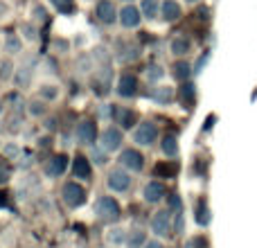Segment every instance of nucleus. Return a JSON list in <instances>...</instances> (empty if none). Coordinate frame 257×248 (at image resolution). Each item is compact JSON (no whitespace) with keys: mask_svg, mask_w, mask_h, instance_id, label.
<instances>
[{"mask_svg":"<svg viewBox=\"0 0 257 248\" xmlns=\"http://www.w3.org/2000/svg\"><path fill=\"white\" fill-rule=\"evenodd\" d=\"M43 129L48 133H57L59 131V120L54 115H50V117H43Z\"/></svg>","mask_w":257,"mask_h":248,"instance_id":"ea45409f","label":"nucleus"},{"mask_svg":"<svg viewBox=\"0 0 257 248\" xmlns=\"http://www.w3.org/2000/svg\"><path fill=\"white\" fill-rule=\"evenodd\" d=\"M9 178H12V172H9V167L5 163H0V187L7 185Z\"/></svg>","mask_w":257,"mask_h":248,"instance_id":"37998d69","label":"nucleus"},{"mask_svg":"<svg viewBox=\"0 0 257 248\" xmlns=\"http://www.w3.org/2000/svg\"><path fill=\"white\" fill-rule=\"evenodd\" d=\"M165 199H167V187H165L163 181L154 178V181L145 183V187H142V201H145V203L158 205V203H163Z\"/></svg>","mask_w":257,"mask_h":248,"instance_id":"9b49d317","label":"nucleus"},{"mask_svg":"<svg viewBox=\"0 0 257 248\" xmlns=\"http://www.w3.org/2000/svg\"><path fill=\"white\" fill-rule=\"evenodd\" d=\"M142 21H145V16H142L140 7H136V5L126 3L124 7L120 9V25L124 27V30H136V27H140Z\"/></svg>","mask_w":257,"mask_h":248,"instance_id":"ddd939ff","label":"nucleus"},{"mask_svg":"<svg viewBox=\"0 0 257 248\" xmlns=\"http://www.w3.org/2000/svg\"><path fill=\"white\" fill-rule=\"evenodd\" d=\"M115 122L120 129H124V131H128V129H136L138 124V115L136 111H131L128 106H115Z\"/></svg>","mask_w":257,"mask_h":248,"instance_id":"a211bd4d","label":"nucleus"},{"mask_svg":"<svg viewBox=\"0 0 257 248\" xmlns=\"http://www.w3.org/2000/svg\"><path fill=\"white\" fill-rule=\"evenodd\" d=\"M106 185H108V190L115 192V194H126L133 185V174L122 167V165H117V167L106 172Z\"/></svg>","mask_w":257,"mask_h":248,"instance_id":"20e7f679","label":"nucleus"},{"mask_svg":"<svg viewBox=\"0 0 257 248\" xmlns=\"http://www.w3.org/2000/svg\"><path fill=\"white\" fill-rule=\"evenodd\" d=\"M23 48H25V41L18 32H9L5 34V41H3V52L7 57H21L23 54Z\"/></svg>","mask_w":257,"mask_h":248,"instance_id":"dca6fc26","label":"nucleus"},{"mask_svg":"<svg viewBox=\"0 0 257 248\" xmlns=\"http://www.w3.org/2000/svg\"><path fill=\"white\" fill-rule=\"evenodd\" d=\"M9 3L7 0H0V18H5V16H9Z\"/></svg>","mask_w":257,"mask_h":248,"instance_id":"a18cd8bd","label":"nucleus"},{"mask_svg":"<svg viewBox=\"0 0 257 248\" xmlns=\"http://www.w3.org/2000/svg\"><path fill=\"white\" fill-rule=\"evenodd\" d=\"M142 54V50L138 48L136 43H131V41H117V50H115V57L117 61L122 63H133L138 61Z\"/></svg>","mask_w":257,"mask_h":248,"instance_id":"2eb2a0df","label":"nucleus"},{"mask_svg":"<svg viewBox=\"0 0 257 248\" xmlns=\"http://www.w3.org/2000/svg\"><path fill=\"white\" fill-rule=\"evenodd\" d=\"M160 7H163V0H140V12L147 21H156L160 16Z\"/></svg>","mask_w":257,"mask_h":248,"instance_id":"a878e982","label":"nucleus"},{"mask_svg":"<svg viewBox=\"0 0 257 248\" xmlns=\"http://www.w3.org/2000/svg\"><path fill=\"white\" fill-rule=\"evenodd\" d=\"M151 99H154L158 106H169V104L176 99V93H174V88H169V86H156V88H151Z\"/></svg>","mask_w":257,"mask_h":248,"instance_id":"412c9836","label":"nucleus"},{"mask_svg":"<svg viewBox=\"0 0 257 248\" xmlns=\"http://www.w3.org/2000/svg\"><path fill=\"white\" fill-rule=\"evenodd\" d=\"M95 217H97L102 223H111V226H115L122 217V208H120V203H117L115 196H111V194L97 196V201H95Z\"/></svg>","mask_w":257,"mask_h":248,"instance_id":"f257e3e1","label":"nucleus"},{"mask_svg":"<svg viewBox=\"0 0 257 248\" xmlns=\"http://www.w3.org/2000/svg\"><path fill=\"white\" fill-rule=\"evenodd\" d=\"M18 34L23 36L25 43H36V41H39V27H36V23L25 21V23H21V27H18Z\"/></svg>","mask_w":257,"mask_h":248,"instance_id":"c85d7f7f","label":"nucleus"},{"mask_svg":"<svg viewBox=\"0 0 257 248\" xmlns=\"http://www.w3.org/2000/svg\"><path fill=\"white\" fill-rule=\"evenodd\" d=\"M39 97L45 99V102H57L59 97H61V86L57 84V81H43V84L39 86Z\"/></svg>","mask_w":257,"mask_h":248,"instance_id":"4be33fe9","label":"nucleus"},{"mask_svg":"<svg viewBox=\"0 0 257 248\" xmlns=\"http://www.w3.org/2000/svg\"><path fill=\"white\" fill-rule=\"evenodd\" d=\"M210 221H212V214H210L208 205H205L203 201H201V203H199V208H196V223L205 228V226H208Z\"/></svg>","mask_w":257,"mask_h":248,"instance_id":"f704fd0d","label":"nucleus"},{"mask_svg":"<svg viewBox=\"0 0 257 248\" xmlns=\"http://www.w3.org/2000/svg\"><path fill=\"white\" fill-rule=\"evenodd\" d=\"M183 16V7L178 0H163V7H160V18L165 23H176Z\"/></svg>","mask_w":257,"mask_h":248,"instance_id":"6ab92c4d","label":"nucleus"},{"mask_svg":"<svg viewBox=\"0 0 257 248\" xmlns=\"http://www.w3.org/2000/svg\"><path fill=\"white\" fill-rule=\"evenodd\" d=\"M169 52L174 54V59L187 57V54L192 52V41H190V36H183V34L172 36V41H169Z\"/></svg>","mask_w":257,"mask_h":248,"instance_id":"f3484780","label":"nucleus"},{"mask_svg":"<svg viewBox=\"0 0 257 248\" xmlns=\"http://www.w3.org/2000/svg\"><path fill=\"white\" fill-rule=\"evenodd\" d=\"M178 97H181V102L185 104L187 108H190L192 104L196 102V86H194V84H190V81L181 84V88H178Z\"/></svg>","mask_w":257,"mask_h":248,"instance_id":"7c9ffc66","label":"nucleus"},{"mask_svg":"<svg viewBox=\"0 0 257 248\" xmlns=\"http://www.w3.org/2000/svg\"><path fill=\"white\" fill-rule=\"evenodd\" d=\"M174 232H176V235H183V232H185V214L183 212L174 214Z\"/></svg>","mask_w":257,"mask_h":248,"instance_id":"58836bf2","label":"nucleus"},{"mask_svg":"<svg viewBox=\"0 0 257 248\" xmlns=\"http://www.w3.org/2000/svg\"><path fill=\"white\" fill-rule=\"evenodd\" d=\"M88 158H90V163H93V167H106L108 165V151H104L99 145H95V147H90L88 149Z\"/></svg>","mask_w":257,"mask_h":248,"instance_id":"c756f323","label":"nucleus"},{"mask_svg":"<svg viewBox=\"0 0 257 248\" xmlns=\"http://www.w3.org/2000/svg\"><path fill=\"white\" fill-rule=\"evenodd\" d=\"M5 111H7V104H5V99L3 97H0V115H3V113Z\"/></svg>","mask_w":257,"mask_h":248,"instance_id":"09e8293b","label":"nucleus"},{"mask_svg":"<svg viewBox=\"0 0 257 248\" xmlns=\"http://www.w3.org/2000/svg\"><path fill=\"white\" fill-rule=\"evenodd\" d=\"M149 230L154 232V237L165 239L174 232V212L169 208H160L151 214L149 219Z\"/></svg>","mask_w":257,"mask_h":248,"instance_id":"f03ea898","label":"nucleus"},{"mask_svg":"<svg viewBox=\"0 0 257 248\" xmlns=\"http://www.w3.org/2000/svg\"><path fill=\"white\" fill-rule=\"evenodd\" d=\"M52 48H54V52H57V54H63V52H68V50H70V43H68V39H54L52 41Z\"/></svg>","mask_w":257,"mask_h":248,"instance_id":"a19ab883","label":"nucleus"},{"mask_svg":"<svg viewBox=\"0 0 257 248\" xmlns=\"http://www.w3.org/2000/svg\"><path fill=\"white\" fill-rule=\"evenodd\" d=\"M95 18L106 27L115 25V23H120V9L113 0H97L95 3Z\"/></svg>","mask_w":257,"mask_h":248,"instance_id":"9d476101","label":"nucleus"},{"mask_svg":"<svg viewBox=\"0 0 257 248\" xmlns=\"http://www.w3.org/2000/svg\"><path fill=\"white\" fill-rule=\"evenodd\" d=\"M185 3H190V5H194V3H199V0H185Z\"/></svg>","mask_w":257,"mask_h":248,"instance_id":"8fccbe9b","label":"nucleus"},{"mask_svg":"<svg viewBox=\"0 0 257 248\" xmlns=\"http://www.w3.org/2000/svg\"><path fill=\"white\" fill-rule=\"evenodd\" d=\"M99 147L108 154H120L124 149V129L120 127H104L99 131Z\"/></svg>","mask_w":257,"mask_h":248,"instance_id":"7ed1b4c3","label":"nucleus"},{"mask_svg":"<svg viewBox=\"0 0 257 248\" xmlns=\"http://www.w3.org/2000/svg\"><path fill=\"white\" fill-rule=\"evenodd\" d=\"M3 154H5L7 160H18L21 158V145H18V142H5Z\"/></svg>","mask_w":257,"mask_h":248,"instance_id":"c9c22d12","label":"nucleus"},{"mask_svg":"<svg viewBox=\"0 0 257 248\" xmlns=\"http://www.w3.org/2000/svg\"><path fill=\"white\" fill-rule=\"evenodd\" d=\"M45 68H48V72H57V63H54V59L52 61L48 59V61H45Z\"/></svg>","mask_w":257,"mask_h":248,"instance_id":"de8ad7c7","label":"nucleus"},{"mask_svg":"<svg viewBox=\"0 0 257 248\" xmlns=\"http://www.w3.org/2000/svg\"><path fill=\"white\" fill-rule=\"evenodd\" d=\"M126 237H128V230L122 226H111L106 232V241L111 246L120 248V246H126Z\"/></svg>","mask_w":257,"mask_h":248,"instance_id":"b1692460","label":"nucleus"},{"mask_svg":"<svg viewBox=\"0 0 257 248\" xmlns=\"http://www.w3.org/2000/svg\"><path fill=\"white\" fill-rule=\"evenodd\" d=\"M145 77L151 81V84H158L160 79L165 77V68L160 66V63H151L149 68H147V72H145Z\"/></svg>","mask_w":257,"mask_h":248,"instance_id":"473e14b6","label":"nucleus"},{"mask_svg":"<svg viewBox=\"0 0 257 248\" xmlns=\"http://www.w3.org/2000/svg\"><path fill=\"white\" fill-rule=\"evenodd\" d=\"M72 178H77V181H86L88 183L90 178H93V163H90L88 156L79 154L72 158Z\"/></svg>","mask_w":257,"mask_h":248,"instance_id":"4468645a","label":"nucleus"},{"mask_svg":"<svg viewBox=\"0 0 257 248\" xmlns=\"http://www.w3.org/2000/svg\"><path fill=\"white\" fill-rule=\"evenodd\" d=\"M50 18V14H48V9L43 7V5H32L30 7V21L32 23H36V25H41V23H45Z\"/></svg>","mask_w":257,"mask_h":248,"instance_id":"2f4dec72","label":"nucleus"},{"mask_svg":"<svg viewBox=\"0 0 257 248\" xmlns=\"http://www.w3.org/2000/svg\"><path fill=\"white\" fill-rule=\"evenodd\" d=\"M138 90H140V81H138V77L133 75V72H120L115 79V95L120 99H133L138 95Z\"/></svg>","mask_w":257,"mask_h":248,"instance_id":"1a4fd4ad","label":"nucleus"},{"mask_svg":"<svg viewBox=\"0 0 257 248\" xmlns=\"http://www.w3.org/2000/svg\"><path fill=\"white\" fill-rule=\"evenodd\" d=\"M50 5H52L59 14H72L75 12V0H50Z\"/></svg>","mask_w":257,"mask_h":248,"instance_id":"e433bc0d","label":"nucleus"},{"mask_svg":"<svg viewBox=\"0 0 257 248\" xmlns=\"http://www.w3.org/2000/svg\"><path fill=\"white\" fill-rule=\"evenodd\" d=\"M48 111H50L48 102H45V99H41V97L27 102V115H30V117H48Z\"/></svg>","mask_w":257,"mask_h":248,"instance_id":"cd10ccee","label":"nucleus"},{"mask_svg":"<svg viewBox=\"0 0 257 248\" xmlns=\"http://www.w3.org/2000/svg\"><path fill=\"white\" fill-rule=\"evenodd\" d=\"M145 248H167L165 246V241L163 239H158V237H154V239H149L147 241V246Z\"/></svg>","mask_w":257,"mask_h":248,"instance_id":"c03bdc74","label":"nucleus"},{"mask_svg":"<svg viewBox=\"0 0 257 248\" xmlns=\"http://www.w3.org/2000/svg\"><path fill=\"white\" fill-rule=\"evenodd\" d=\"M147 241H149V237H147L145 228H131V230H128L126 248H145Z\"/></svg>","mask_w":257,"mask_h":248,"instance_id":"393cba45","label":"nucleus"},{"mask_svg":"<svg viewBox=\"0 0 257 248\" xmlns=\"http://www.w3.org/2000/svg\"><path fill=\"white\" fill-rule=\"evenodd\" d=\"M167 208L172 210L174 214L176 212H183V199H181V194H167Z\"/></svg>","mask_w":257,"mask_h":248,"instance_id":"4c0bfd02","label":"nucleus"},{"mask_svg":"<svg viewBox=\"0 0 257 248\" xmlns=\"http://www.w3.org/2000/svg\"><path fill=\"white\" fill-rule=\"evenodd\" d=\"M131 136H133V142H136V147H151L156 140H158L160 131H158V124H156V122L142 120L136 129H133Z\"/></svg>","mask_w":257,"mask_h":248,"instance_id":"0eeeda50","label":"nucleus"},{"mask_svg":"<svg viewBox=\"0 0 257 248\" xmlns=\"http://www.w3.org/2000/svg\"><path fill=\"white\" fill-rule=\"evenodd\" d=\"M117 163H120L124 169H128L131 174H136V172H142V169H145L147 158L140 151V147H124V149L120 151V156H117Z\"/></svg>","mask_w":257,"mask_h":248,"instance_id":"423d86ee","label":"nucleus"},{"mask_svg":"<svg viewBox=\"0 0 257 248\" xmlns=\"http://www.w3.org/2000/svg\"><path fill=\"white\" fill-rule=\"evenodd\" d=\"M97 117H99V120H104V122L115 120V106H113V104H108V102H102L97 106Z\"/></svg>","mask_w":257,"mask_h":248,"instance_id":"72a5a7b5","label":"nucleus"},{"mask_svg":"<svg viewBox=\"0 0 257 248\" xmlns=\"http://www.w3.org/2000/svg\"><path fill=\"white\" fill-rule=\"evenodd\" d=\"M192 75H194V68L190 66V61H185V59H176V61L172 63V77L176 81L185 84V81L192 79Z\"/></svg>","mask_w":257,"mask_h":248,"instance_id":"aec40b11","label":"nucleus"},{"mask_svg":"<svg viewBox=\"0 0 257 248\" xmlns=\"http://www.w3.org/2000/svg\"><path fill=\"white\" fill-rule=\"evenodd\" d=\"M160 151H163V156H167V158H176L178 156V138L174 136V133H165V136L160 138Z\"/></svg>","mask_w":257,"mask_h":248,"instance_id":"5701e85b","label":"nucleus"},{"mask_svg":"<svg viewBox=\"0 0 257 248\" xmlns=\"http://www.w3.org/2000/svg\"><path fill=\"white\" fill-rule=\"evenodd\" d=\"M48 145L52 147V136H50V138L45 136V138H41V140H39V147H43V149H45V147H48Z\"/></svg>","mask_w":257,"mask_h":248,"instance_id":"49530a36","label":"nucleus"},{"mask_svg":"<svg viewBox=\"0 0 257 248\" xmlns=\"http://www.w3.org/2000/svg\"><path fill=\"white\" fill-rule=\"evenodd\" d=\"M61 199L70 210H77L86 203V187L79 181H66L61 185Z\"/></svg>","mask_w":257,"mask_h":248,"instance_id":"39448f33","label":"nucleus"},{"mask_svg":"<svg viewBox=\"0 0 257 248\" xmlns=\"http://www.w3.org/2000/svg\"><path fill=\"white\" fill-rule=\"evenodd\" d=\"M75 140H77V145L86 147V149L95 147V142H99L97 122L95 120H81L79 124H77V129H75Z\"/></svg>","mask_w":257,"mask_h":248,"instance_id":"6e6552de","label":"nucleus"},{"mask_svg":"<svg viewBox=\"0 0 257 248\" xmlns=\"http://www.w3.org/2000/svg\"><path fill=\"white\" fill-rule=\"evenodd\" d=\"M66 169H68V156H63V154L50 156L43 163V174L48 178H61L66 174Z\"/></svg>","mask_w":257,"mask_h":248,"instance_id":"f8f14e48","label":"nucleus"},{"mask_svg":"<svg viewBox=\"0 0 257 248\" xmlns=\"http://www.w3.org/2000/svg\"><path fill=\"white\" fill-rule=\"evenodd\" d=\"M14 72H16V68H14L9 61H5L3 66H0V79H3V81L9 79V77H14Z\"/></svg>","mask_w":257,"mask_h":248,"instance_id":"79ce46f5","label":"nucleus"},{"mask_svg":"<svg viewBox=\"0 0 257 248\" xmlns=\"http://www.w3.org/2000/svg\"><path fill=\"white\" fill-rule=\"evenodd\" d=\"M124 3H133V0H124Z\"/></svg>","mask_w":257,"mask_h":248,"instance_id":"3c124183","label":"nucleus"},{"mask_svg":"<svg viewBox=\"0 0 257 248\" xmlns=\"http://www.w3.org/2000/svg\"><path fill=\"white\" fill-rule=\"evenodd\" d=\"M12 79H14V86H16V88H21V90L30 88V84H32V70L27 66L16 68V72H14Z\"/></svg>","mask_w":257,"mask_h":248,"instance_id":"bb28decb","label":"nucleus"}]
</instances>
